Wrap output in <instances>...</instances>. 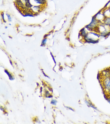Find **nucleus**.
<instances>
[{
	"label": "nucleus",
	"instance_id": "1",
	"mask_svg": "<svg viewBox=\"0 0 110 124\" xmlns=\"http://www.w3.org/2000/svg\"><path fill=\"white\" fill-rule=\"evenodd\" d=\"M100 34L95 31H90L84 38L83 40L88 43H95L98 41Z\"/></svg>",
	"mask_w": 110,
	"mask_h": 124
},
{
	"label": "nucleus",
	"instance_id": "2",
	"mask_svg": "<svg viewBox=\"0 0 110 124\" xmlns=\"http://www.w3.org/2000/svg\"><path fill=\"white\" fill-rule=\"evenodd\" d=\"M95 31L100 34V36L105 37L110 34V28L108 25L102 22H99L98 27Z\"/></svg>",
	"mask_w": 110,
	"mask_h": 124
},
{
	"label": "nucleus",
	"instance_id": "3",
	"mask_svg": "<svg viewBox=\"0 0 110 124\" xmlns=\"http://www.w3.org/2000/svg\"><path fill=\"white\" fill-rule=\"evenodd\" d=\"M99 23V22L94 16L90 23L86 26V27L91 31H95L98 27Z\"/></svg>",
	"mask_w": 110,
	"mask_h": 124
},
{
	"label": "nucleus",
	"instance_id": "4",
	"mask_svg": "<svg viewBox=\"0 0 110 124\" xmlns=\"http://www.w3.org/2000/svg\"><path fill=\"white\" fill-rule=\"evenodd\" d=\"M102 85L105 91L107 92L110 89V77L105 78L102 82Z\"/></svg>",
	"mask_w": 110,
	"mask_h": 124
},
{
	"label": "nucleus",
	"instance_id": "5",
	"mask_svg": "<svg viewBox=\"0 0 110 124\" xmlns=\"http://www.w3.org/2000/svg\"><path fill=\"white\" fill-rule=\"evenodd\" d=\"M94 16L99 22H103L106 17L102 10L96 14Z\"/></svg>",
	"mask_w": 110,
	"mask_h": 124
},
{
	"label": "nucleus",
	"instance_id": "6",
	"mask_svg": "<svg viewBox=\"0 0 110 124\" xmlns=\"http://www.w3.org/2000/svg\"><path fill=\"white\" fill-rule=\"evenodd\" d=\"M102 23L109 26H110V17H105Z\"/></svg>",
	"mask_w": 110,
	"mask_h": 124
},
{
	"label": "nucleus",
	"instance_id": "7",
	"mask_svg": "<svg viewBox=\"0 0 110 124\" xmlns=\"http://www.w3.org/2000/svg\"><path fill=\"white\" fill-rule=\"evenodd\" d=\"M34 0L37 3L42 4H44L46 2L45 0Z\"/></svg>",
	"mask_w": 110,
	"mask_h": 124
},
{
	"label": "nucleus",
	"instance_id": "8",
	"mask_svg": "<svg viewBox=\"0 0 110 124\" xmlns=\"http://www.w3.org/2000/svg\"><path fill=\"white\" fill-rule=\"evenodd\" d=\"M5 72L6 73H7V74L8 75L9 77V79H10V80H12L14 79H13V77H12V76L9 74V73L8 72V71H7V70H5Z\"/></svg>",
	"mask_w": 110,
	"mask_h": 124
},
{
	"label": "nucleus",
	"instance_id": "9",
	"mask_svg": "<svg viewBox=\"0 0 110 124\" xmlns=\"http://www.w3.org/2000/svg\"><path fill=\"white\" fill-rule=\"evenodd\" d=\"M47 38H44V39H43V40H42L41 45L43 46L45 45L46 44V41H47Z\"/></svg>",
	"mask_w": 110,
	"mask_h": 124
},
{
	"label": "nucleus",
	"instance_id": "10",
	"mask_svg": "<svg viewBox=\"0 0 110 124\" xmlns=\"http://www.w3.org/2000/svg\"><path fill=\"white\" fill-rule=\"evenodd\" d=\"M7 17H8V20L9 21H11V17H10V16L9 15V14H7Z\"/></svg>",
	"mask_w": 110,
	"mask_h": 124
},
{
	"label": "nucleus",
	"instance_id": "11",
	"mask_svg": "<svg viewBox=\"0 0 110 124\" xmlns=\"http://www.w3.org/2000/svg\"><path fill=\"white\" fill-rule=\"evenodd\" d=\"M1 15L2 16L3 20L4 22H5V23H6V21H5V20L4 19V13L3 12H2V13L1 14Z\"/></svg>",
	"mask_w": 110,
	"mask_h": 124
},
{
	"label": "nucleus",
	"instance_id": "12",
	"mask_svg": "<svg viewBox=\"0 0 110 124\" xmlns=\"http://www.w3.org/2000/svg\"><path fill=\"white\" fill-rule=\"evenodd\" d=\"M56 100H53L51 102V103L55 105L56 104Z\"/></svg>",
	"mask_w": 110,
	"mask_h": 124
},
{
	"label": "nucleus",
	"instance_id": "13",
	"mask_svg": "<svg viewBox=\"0 0 110 124\" xmlns=\"http://www.w3.org/2000/svg\"><path fill=\"white\" fill-rule=\"evenodd\" d=\"M107 8L108 9V11H109V13H110V6L109 7V8Z\"/></svg>",
	"mask_w": 110,
	"mask_h": 124
},
{
	"label": "nucleus",
	"instance_id": "14",
	"mask_svg": "<svg viewBox=\"0 0 110 124\" xmlns=\"http://www.w3.org/2000/svg\"><path fill=\"white\" fill-rule=\"evenodd\" d=\"M49 34L47 35V34H46L45 35V36H44V38H46L47 37V36H48V35H49Z\"/></svg>",
	"mask_w": 110,
	"mask_h": 124
},
{
	"label": "nucleus",
	"instance_id": "15",
	"mask_svg": "<svg viewBox=\"0 0 110 124\" xmlns=\"http://www.w3.org/2000/svg\"><path fill=\"white\" fill-rule=\"evenodd\" d=\"M107 92H108V94H109V95H110V89Z\"/></svg>",
	"mask_w": 110,
	"mask_h": 124
}]
</instances>
